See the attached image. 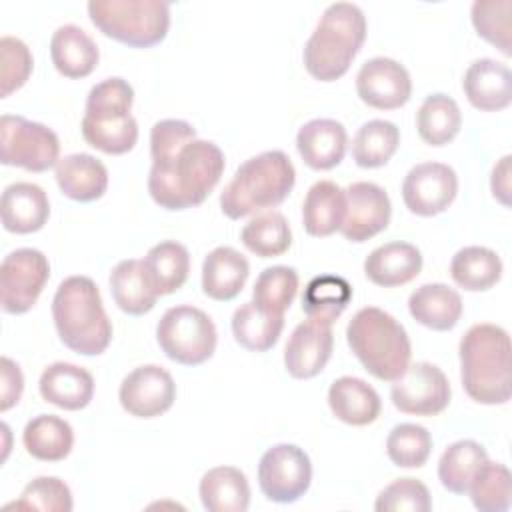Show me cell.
Here are the masks:
<instances>
[{
  "instance_id": "obj_23",
  "label": "cell",
  "mask_w": 512,
  "mask_h": 512,
  "mask_svg": "<svg viewBox=\"0 0 512 512\" xmlns=\"http://www.w3.org/2000/svg\"><path fill=\"white\" fill-rule=\"evenodd\" d=\"M422 270V254L410 242H386L374 248L364 260L366 278L382 288H396L412 282Z\"/></svg>"
},
{
  "instance_id": "obj_17",
  "label": "cell",
  "mask_w": 512,
  "mask_h": 512,
  "mask_svg": "<svg viewBox=\"0 0 512 512\" xmlns=\"http://www.w3.org/2000/svg\"><path fill=\"white\" fill-rule=\"evenodd\" d=\"M356 94L366 106L376 110L402 108L412 96L410 72L394 58H370L356 74Z\"/></svg>"
},
{
  "instance_id": "obj_41",
  "label": "cell",
  "mask_w": 512,
  "mask_h": 512,
  "mask_svg": "<svg viewBox=\"0 0 512 512\" xmlns=\"http://www.w3.org/2000/svg\"><path fill=\"white\" fill-rule=\"evenodd\" d=\"M298 292V272L292 266L264 268L252 288V302L266 314L284 316Z\"/></svg>"
},
{
  "instance_id": "obj_22",
  "label": "cell",
  "mask_w": 512,
  "mask_h": 512,
  "mask_svg": "<svg viewBox=\"0 0 512 512\" xmlns=\"http://www.w3.org/2000/svg\"><path fill=\"white\" fill-rule=\"evenodd\" d=\"M40 396L62 410H82L94 398L92 374L70 362H54L46 366L38 380Z\"/></svg>"
},
{
  "instance_id": "obj_30",
  "label": "cell",
  "mask_w": 512,
  "mask_h": 512,
  "mask_svg": "<svg viewBox=\"0 0 512 512\" xmlns=\"http://www.w3.org/2000/svg\"><path fill=\"white\" fill-rule=\"evenodd\" d=\"M202 506L208 512H246L250 506V484L236 466L210 468L198 486Z\"/></svg>"
},
{
  "instance_id": "obj_44",
  "label": "cell",
  "mask_w": 512,
  "mask_h": 512,
  "mask_svg": "<svg viewBox=\"0 0 512 512\" xmlns=\"http://www.w3.org/2000/svg\"><path fill=\"white\" fill-rule=\"evenodd\" d=\"M432 452L430 432L412 422L396 424L386 438V454L398 468H420Z\"/></svg>"
},
{
  "instance_id": "obj_12",
  "label": "cell",
  "mask_w": 512,
  "mask_h": 512,
  "mask_svg": "<svg viewBox=\"0 0 512 512\" xmlns=\"http://www.w3.org/2000/svg\"><path fill=\"white\" fill-rule=\"evenodd\" d=\"M50 278V262L36 248H16L4 256L0 266L2 310L26 314L40 298Z\"/></svg>"
},
{
  "instance_id": "obj_24",
  "label": "cell",
  "mask_w": 512,
  "mask_h": 512,
  "mask_svg": "<svg viewBox=\"0 0 512 512\" xmlns=\"http://www.w3.org/2000/svg\"><path fill=\"white\" fill-rule=\"evenodd\" d=\"M54 168L60 192L74 202H94L108 190V170L92 154H68Z\"/></svg>"
},
{
  "instance_id": "obj_50",
  "label": "cell",
  "mask_w": 512,
  "mask_h": 512,
  "mask_svg": "<svg viewBox=\"0 0 512 512\" xmlns=\"http://www.w3.org/2000/svg\"><path fill=\"white\" fill-rule=\"evenodd\" d=\"M510 154L502 156L494 168H492V176H490V190L492 196L502 204V206H510Z\"/></svg>"
},
{
  "instance_id": "obj_43",
  "label": "cell",
  "mask_w": 512,
  "mask_h": 512,
  "mask_svg": "<svg viewBox=\"0 0 512 512\" xmlns=\"http://www.w3.org/2000/svg\"><path fill=\"white\" fill-rule=\"evenodd\" d=\"M472 24L488 44L496 46L504 56L512 50V2L510 0H476L470 10Z\"/></svg>"
},
{
  "instance_id": "obj_3",
  "label": "cell",
  "mask_w": 512,
  "mask_h": 512,
  "mask_svg": "<svg viewBox=\"0 0 512 512\" xmlns=\"http://www.w3.org/2000/svg\"><path fill=\"white\" fill-rule=\"evenodd\" d=\"M52 318L62 344L76 354L98 356L112 342V322L96 282L88 276H68L58 284Z\"/></svg>"
},
{
  "instance_id": "obj_2",
  "label": "cell",
  "mask_w": 512,
  "mask_h": 512,
  "mask_svg": "<svg viewBox=\"0 0 512 512\" xmlns=\"http://www.w3.org/2000/svg\"><path fill=\"white\" fill-rule=\"evenodd\" d=\"M510 336L490 322L474 324L460 340V378L466 394L486 406L506 404L512 394Z\"/></svg>"
},
{
  "instance_id": "obj_11",
  "label": "cell",
  "mask_w": 512,
  "mask_h": 512,
  "mask_svg": "<svg viewBox=\"0 0 512 512\" xmlns=\"http://www.w3.org/2000/svg\"><path fill=\"white\" fill-rule=\"evenodd\" d=\"M312 482L310 456L296 444H276L268 448L258 464V486L276 504L300 500Z\"/></svg>"
},
{
  "instance_id": "obj_5",
  "label": "cell",
  "mask_w": 512,
  "mask_h": 512,
  "mask_svg": "<svg viewBox=\"0 0 512 512\" xmlns=\"http://www.w3.org/2000/svg\"><path fill=\"white\" fill-rule=\"evenodd\" d=\"M296 184L292 160L282 150L260 152L242 162L220 194V208L230 220H240L262 208L282 204Z\"/></svg>"
},
{
  "instance_id": "obj_40",
  "label": "cell",
  "mask_w": 512,
  "mask_h": 512,
  "mask_svg": "<svg viewBox=\"0 0 512 512\" xmlns=\"http://www.w3.org/2000/svg\"><path fill=\"white\" fill-rule=\"evenodd\" d=\"M242 244L260 258H274L288 252L292 246V230L286 216L278 210H268L250 218L242 232Z\"/></svg>"
},
{
  "instance_id": "obj_10",
  "label": "cell",
  "mask_w": 512,
  "mask_h": 512,
  "mask_svg": "<svg viewBox=\"0 0 512 512\" xmlns=\"http://www.w3.org/2000/svg\"><path fill=\"white\" fill-rule=\"evenodd\" d=\"M60 160V140L52 128L24 116L2 114L0 162L28 172H46Z\"/></svg>"
},
{
  "instance_id": "obj_31",
  "label": "cell",
  "mask_w": 512,
  "mask_h": 512,
  "mask_svg": "<svg viewBox=\"0 0 512 512\" xmlns=\"http://www.w3.org/2000/svg\"><path fill=\"white\" fill-rule=\"evenodd\" d=\"M344 190L332 180L314 182L302 202V224L310 236L324 238L340 232L344 220Z\"/></svg>"
},
{
  "instance_id": "obj_4",
  "label": "cell",
  "mask_w": 512,
  "mask_h": 512,
  "mask_svg": "<svg viewBox=\"0 0 512 512\" xmlns=\"http://www.w3.org/2000/svg\"><path fill=\"white\" fill-rule=\"evenodd\" d=\"M366 16L352 2L330 4L304 44L306 72L320 82L342 78L366 40Z\"/></svg>"
},
{
  "instance_id": "obj_1",
  "label": "cell",
  "mask_w": 512,
  "mask_h": 512,
  "mask_svg": "<svg viewBox=\"0 0 512 512\" xmlns=\"http://www.w3.org/2000/svg\"><path fill=\"white\" fill-rule=\"evenodd\" d=\"M224 152L210 140L194 138L172 160L152 164L148 192L164 210L200 206L224 174Z\"/></svg>"
},
{
  "instance_id": "obj_14",
  "label": "cell",
  "mask_w": 512,
  "mask_h": 512,
  "mask_svg": "<svg viewBox=\"0 0 512 512\" xmlns=\"http://www.w3.org/2000/svg\"><path fill=\"white\" fill-rule=\"evenodd\" d=\"M458 194V176L444 162H420L408 170L402 182V200L416 216L444 212Z\"/></svg>"
},
{
  "instance_id": "obj_9",
  "label": "cell",
  "mask_w": 512,
  "mask_h": 512,
  "mask_svg": "<svg viewBox=\"0 0 512 512\" xmlns=\"http://www.w3.org/2000/svg\"><path fill=\"white\" fill-rule=\"evenodd\" d=\"M160 350L182 366H198L212 358L218 332L212 318L190 304L168 308L156 326Z\"/></svg>"
},
{
  "instance_id": "obj_19",
  "label": "cell",
  "mask_w": 512,
  "mask_h": 512,
  "mask_svg": "<svg viewBox=\"0 0 512 512\" xmlns=\"http://www.w3.org/2000/svg\"><path fill=\"white\" fill-rule=\"evenodd\" d=\"M462 90L480 112H498L512 102V72L504 62L478 58L464 72Z\"/></svg>"
},
{
  "instance_id": "obj_37",
  "label": "cell",
  "mask_w": 512,
  "mask_h": 512,
  "mask_svg": "<svg viewBox=\"0 0 512 512\" xmlns=\"http://www.w3.org/2000/svg\"><path fill=\"white\" fill-rule=\"evenodd\" d=\"M488 460L486 448L476 440L452 442L438 460V480L452 494H466L476 472Z\"/></svg>"
},
{
  "instance_id": "obj_7",
  "label": "cell",
  "mask_w": 512,
  "mask_h": 512,
  "mask_svg": "<svg viewBox=\"0 0 512 512\" xmlns=\"http://www.w3.org/2000/svg\"><path fill=\"white\" fill-rule=\"evenodd\" d=\"M134 88L120 76L94 84L82 116L84 140L104 154H126L138 142V122L132 116Z\"/></svg>"
},
{
  "instance_id": "obj_15",
  "label": "cell",
  "mask_w": 512,
  "mask_h": 512,
  "mask_svg": "<svg viewBox=\"0 0 512 512\" xmlns=\"http://www.w3.org/2000/svg\"><path fill=\"white\" fill-rule=\"evenodd\" d=\"M344 220L340 234L354 244H362L388 228L392 204L388 192L374 182H352L344 188Z\"/></svg>"
},
{
  "instance_id": "obj_16",
  "label": "cell",
  "mask_w": 512,
  "mask_h": 512,
  "mask_svg": "<svg viewBox=\"0 0 512 512\" xmlns=\"http://www.w3.org/2000/svg\"><path fill=\"white\" fill-rule=\"evenodd\" d=\"M118 400L122 408L136 418H156L172 408L176 384L166 368L144 364L124 376Z\"/></svg>"
},
{
  "instance_id": "obj_46",
  "label": "cell",
  "mask_w": 512,
  "mask_h": 512,
  "mask_svg": "<svg viewBox=\"0 0 512 512\" xmlns=\"http://www.w3.org/2000/svg\"><path fill=\"white\" fill-rule=\"evenodd\" d=\"M432 498L424 482L416 478H398L388 484L374 502L376 512H428Z\"/></svg>"
},
{
  "instance_id": "obj_35",
  "label": "cell",
  "mask_w": 512,
  "mask_h": 512,
  "mask_svg": "<svg viewBox=\"0 0 512 512\" xmlns=\"http://www.w3.org/2000/svg\"><path fill=\"white\" fill-rule=\"evenodd\" d=\"M352 300V286L342 276H314L302 294V312L312 322L332 326Z\"/></svg>"
},
{
  "instance_id": "obj_32",
  "label": "cell",
  "mask_w": 512,
  "mask_h": 512,
  "mask_svg": "<svg viewBox=\"0 0 512 512\" xmlns=\"http://www.w3.org/2000/svg\"><path fill=\"white\" fill-rule=\"evenodd\" d=\"M22 442L32 458L42 462H60L72 452L74 430L56 414H38L26 422Z\"/></svg>"
},
{
  "instance_id": "obj_29",
  "label": "cell",
  "mask_w": 512,
  "mask_h": 512,
  "mask_svg": "<svg viewBox=\"0 0 512 512\" xmlns=\"http://www.w3.org/2000/svg\"><path fill=\"white\" fill-rule=\"evenodd\" d=\"M142 268L150 288L156 296H166L184 286L190 272L188 248L176 240H162L154 244L144 260Z\"/></svg>"
},
{
  "instance_id": "obj_20",
  "label": "cell",
  "mask_w": 512,
  "mask_h": 512,
  "mask_svg": "<svg viewBox=\"0 0 512 512\" xmlns=\"http://www.w3.org/2000/svg\"><path fill=\"white\" fill-rule=\"evenodd\" d=\"M0 216L6 232L32 234L44 228L50 216L46 192L32 182H12L0 198Z\"/></svg>"
},
{
  "instance_id": "obj_36",
  "label": "cell",
  "mask_w": 512,
  "mask_h": 512,
  "mask_svg": "<svg viewBox=\"0 0 512 512\" xmlns=\"http://www.w3.org/2000/svg\"><path fill=\"white\" fill-rule=\"evenodd\" d=\"M416 128L420 138L430 146L452 142L462 128V112L456 100L444 92L424 98L416 112Z\"/></svg>"
},
{
  "instance_id": "obj_6",
  "label": "cell",
  "mask_w": 512,
  "mask_h": 512,
  "mask_svg": "<svg viewBox=\"0 0 512 512\" xmlns=\"http://www.w3.org/2000/svg\"><path fill=\"white\" fill-rule=\"evenodd\" d=\"M346 340L364 370L378 380L394 382L410 364L408 332L382 308H360L346 326Z\"/></svg>"
},
{
  "instance_id": "obj_28",
  "label": "cell",
  "mask_w": 512,
  "mask_h": 512,
  "mask_svg": "<svg viewBox=\"0 0 512 512\" xmlns=\"http://www.w3.org/2000/svg\"><path fill=\"white\" fill-rule=\"evenodd\" d=\"M408 310L418 324L436 332H448L462 318L464 304L454 288L432 282L422 284L410 294Z\"/></svg>"
},
{
  "instance_id": "obj_25",
  "label": "cell",
  "mask_w": 512,
  "mask_h": 512,
  "mask_svg": "<svg viewBox=\"0 0 512 512\" xmlns=\"http://www.w3.org/2000/svg\"><path fill=\"white\" fill-rule=\"evenodd\" d=\"M50 58L62 76L76 80L94 72L100 60V50L84 28L64 24L58 26L50 38Z\"/></svg>"
},
{
  "instance_id": "obj_42",
  "label": "cell",
  "mask_w": 512,
  "mask_h": 512,
  "mask_svg": "<svg viewBox=\"0 0 512 512\" xmlns=\"http://www.w3.org/2000/svg\"><path fill=\"white\" fill-rule=\"evenodd\" d=\"M476 510L506 512L512 498V476L502 462L486 460L470 482L468 492Z\"/></svg>"
},
{
  "instance_id": "obj_38",
  "label": "cell",
  "mask_w": 512,
  "mask_h": 512,
  "mask_svg": "<svg viewBox=\"0 0 512 512\" xmlns=\"http://www.w3.org/2000/svg\"><path fill=\"white\" fill-rule=\"evenodd\" d=\"M400 146V130L390 120H368L352 138V158L360 168H380Z\"/></svg>"
},
{
  "instance_id": "obj_45",
  "label": "cell",
  "mask_w": 512,
  "mask_h": 512,
  "mask_svg": "<svg viewBox=\"0 0 512 512\" xmlns=\"http://www.w3.org/2000/svg\"><path fill=\"white\" fill-rule=\"evenodd\" d=\"M74 506L68 484L56 476H38L28 482L16 502L6 508L42 510V512H70Z\"/></svg>"
},
{
  "instance_id": "obj_34",
  "label": "cell",
  "mask_w": 512,
  "mask_h": 512,
  "mask_svg": "<svg viewBox=\"0 0 512 512\" xmlns=\"http://www.w3.org/2000/svg\"><path fill=\"white\" fill-rule=\"evenodd\" d=\"M500 256L486 246H464L450 262L452 280L468 292L490 290L502 278Z\"/></svg>"
},
{
  "instance_id": "obj_8",
  "label": "cell",
  "mask_w": 512,
  "mask_h": 512,
  "mask_svg": "<svg viewBox=\"0 0 512 512\" xmlns=\"http://www.w3.org/2000/svg\"><path fill=\"white\" fill-rule=\"evenodd\" d=\"M88 16L104 36L130 48H152L170 28V6L160 0H90Z\"/></svg>"
},
{
  "instance_id": "obj_18",
  "label": "cell",
  "mask_w": 512,
  "mask_h": 512,
  "mask_svg": "<svg viewBox=\"0 0 512 512\" xmlns=\"http://www.w3.org/2000/svg\"><path fill=\"white\" fill-rule=\"evenodd\" d=\"M334 348V332L332 326L320 322H300L284 348V368L296 380H308L318 376Z\"/></svg>"
},
{
  "instance_id": "obj_13",
  "label": "cell",
  "mask_w": 512,
  "mask_h": 512,
  "mask_svg": "<svg viewBox=\"0 0 512 512\" xmlns=\"http://www.w3.org/2000/svg\"><path fill=\"white\" fill-rule=\"evenodd\" d=\"M390 398L394 408L404 414L436 416L448 408L452 388L446 374L436 364L414 362L394 380Z\"/></svg>"
},
{
  "instance_id": "obj_27",
  "label": "cell",
  "mask_w": 512,
  "mask_h": 512,
  "mask_svg": "<svg viewBox=\"0 0 512 512\" xmlns=\"http://www.w3.org/2000/svg\"><path fill=\"white\" fill-rule=\"evenodd\" d=\"M328 406L332 414L348 426H368L382 410L378 392L356 376H340L330 384Z\"/></svg>"
},
{
  "instance_id": "obj_48",
  "label": "cell",
  "mask_w": 512,
  "mask_h": 512,
  "mask_svg": "<svg viewBox=\"0 0 512 512\" xmlns=\"http://www.w3.org/2000/svg\"><path fill=\"white\" fill-rule=\"evenodd\" d=\"M196 138V128L178 118L158 120L150 130V156L152 164L172 160L188 142Z\"/></svg>"
},
{
  "instance_id": "obj_47",
  "label": "cell",
  "mask_w": 512,
  "mask_h": 512,
  "mask_svg": "<svg viewBox=\"0 0 512 512\" xmlns=\"http://www.w3.org/2000/svg\"><path fill=\"white\" fill-rule=\"evenodd\" d=\"M0 58H2L0 98H8L12 92L20 90L28 82L34 60H32L30 48L16 36L0 38Z\"/></svg>"
},
{
  "instance_id": "obj_39",
  "label": "cell",
  "mask_w": 512,
  "mask_h": 512,
  "mask_svg": "<svg viewBox=\"0 0 512 512\" xmlns=\"http://www.w3.org/2000/svg\"><path fill=\"white\" fill-rule=\"evenodd\" d=\"M284 328V316L262 312L254 302H244L232 314L234 340L250 352L270 350Z\"/></svg>"
},
{
  "instance_id": "obj_26",
  "label": "cell",
  "mask_w": 512,
  "mask_h": 512,
  "mask_svg": "<svg viewBox=\"0 0 512 512\" xmlns=\"http://www.w3.org/2000/svg\"><path fill=\"white\" fill-rule=\"evenodd\" d=\"M250 274L244 254L232 246H218L202 262V292L218 302L234 300Z\"/></svg>"
},
{
  "instance_id": "obj_49",
  "label": "cell",
  "mask_w": 512,
  "mask_h": 512,
  "mask_svg": "<svg viewBox=\"0 0 512 512\" xmlns=\"http://www.w3.org/2000/svg\"><path fill=\"white\" fill-rule=\"evenodd\" d=\"M24 390V376L20 366L8 358L2 356L0 360V412L10 410L20 402Z\"/></svg>"
},
{
  "instance_id": "obj_33",
  "label": "cell",
  "mask_w": 512,
  "mask_h": 512,
  "mask_svg": "<svg viewBox=\"0 0 512 512\" xmlns=\"http://www.w3.org/2000/svg\"><path fill=\"white\" fill-rule=\"evenodd\" d=\"M110 292L116 306L130 316L148 314L158 300L156 292L150 288L146 280L142 260H136V258L120 260L112 268Z\"/></svg>"
},
{
  "instance_id": "obj_21",
  "label": "cell",
  "mask_w": 512,
  "mask_h": 512,
  "mask_svg": "<svg viewBox=\"0 0 512 512\" xmlns=\"http://www.w3.org/2000/svg\"><path fill=\"white\" fill-rule=\"evenodd\" d=\"M346 146V128L334 118L308 120L296 134L298 154L312 170H330L338 166L346 154Z\"/></svg>"
}]
</instances>
